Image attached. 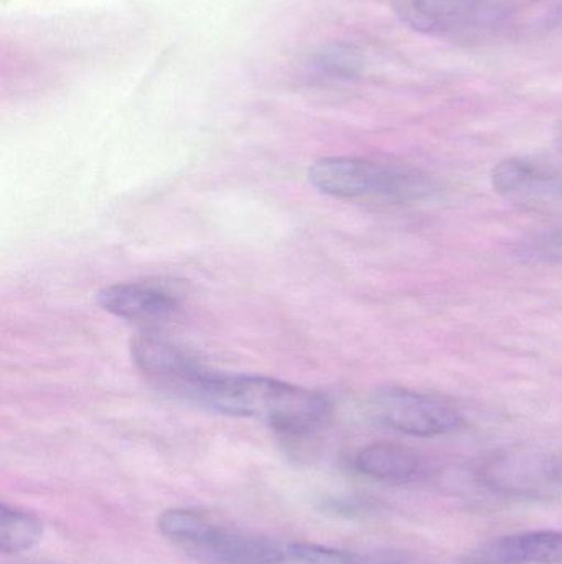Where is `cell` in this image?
<instances>
[{
	"mask_svg": "<svg viewBox=\"0 0 562 564\" xmlns=\"http://www.w3.org/2000/svg\"><path fill=\"white\" fill-rule=\"evenodd\" d=\"M184 400L230 416L256 417L287 436H306L329 420V400L316 391L253 375L198 371Z\"/></svg>",
	"mask_w": 562,
	"mask_h": 564,
	"instance_id": "cell-1",
	"label": "cell"
},
{
	"mask_svg": "<svg viewBox=\"0 0 562 564\" xmlns=\"http://www.w3.org/2000/svg\"><path fill=\"white\" fill-rule=\"evenodd\" d=\"M309 178L313 187L333 197L392 204L425 200L438 188L434 178L419 169L353 158L320 159L310 167Z\"/></svg>",
	"mask_w": 562,
	"mask_h": 564,
	"instance_id": "cell-2",
	"label": "cell"
},
{
	"mask_svg": "<svg viewBox=\"0 0 562 564\" xmlns=\"http://www.w3.org/2000/svg\"><path fill=\"white\" fill-rule=\"evenodd\" d=\"M158 529L165 539L205 564H267L276 542L236 532L203 513L184 509L162 513Z\"/></svg>",
	"mask_w": 562,
	"mask_h": 564,
	"instance_id": "cell-3",
	"label": "cell"
},
{
	"mask_svg": "<svg viewBox=\"0 0 562 564\" xmlns=\"http://www.w3.org/2000/svg\"><path fill=\"white\" fill-rule=\"evenodd\" d=\"M507 10L500 0H396V13L406 25L451 39L505 32Z\"/></svg>",
	"mask_w": 562,
	"mask_h": 564,
	"instance_id": "cell-4",
	"label": "cell"
},
{
	"mask_svg": "<svg viewBox=\"0 0 562 564\" xmlns=\"http://www.w3.org/2000/svg\"><path fill=\"white\" fill-rule=\"evenodd\" d=\"M481 479L505 497L553 499L562 496V457L537 451H504L485 460Z\"/></svg>",
	"mask_w": 562,
	"mask_h": 564,
	"instance_id": "cell-5",
	"label": "cell"
},
{
	"mask_svg": "<svg viewBox=\"0 0 562 564\" xmlns=\"http://www.w3.org/2000/svg\"><path fill=\"white\" fill-rule=\"evenodd\" d=\"M375 423L416 437L454 433L464 426V416L451 404L405 388H385L368 401Z\"/></svg>",
	"mask_w": 562,
	"mask_h": 564,
	"instance_id": "cell-6",
	"label": "cell"
},
{
	"mask_svg": "<svg viewBox=\"0 0 562 564\" xmlns=\"http://www.w3.org/2000/svg\"><path fill=\"white\" fill-rule=\"evenodd\" d=\"M492 184L502 197L525 207L562 204V174L527 159L495 165Z\"/></svg>",
	"mask_w": 562,
	"mask_h": 564,
	"instance_id": "cell-7",
	"label": "cell"
},
{
	"mask_svg": "<svg viewBox=\"0 0 562 564\" xmlns=\"http://www.w3.org/2000/svg\"><path fill=\"white\" fill-rule=\"evenodd\" d=\"M98 302L109 314L141 324L165 321L178 308V299L174 292L151 282L108 285L99 291Z\"/></svg>",
	"mask_w": 562,
	"mask_h": 564,
	"instance_id": "cell-8",
	"label": "cell"
},
{
	"mask_svg": "<svg viewBox=\"0 0 562 564\" xmlns=\"http://www.w3.org/2000/svg\"><path fill=\"white\" fill-rule=\"evenodd\" d=\"M474 564H562L561 532H527L482 546Z\"/></svg>",
	"mask_w": 562,
	"mask_h": 564,
	"instance_id": "cell-9",
	"label": "cell"
},
{
	"mask_svg": "<svg viewBox=\"0 0 562 564\" xmlns=\"http://www.w3.org/2000/svg\"><path fill=\"white\" fill-rule=\"evenodd\" d=\"M355 467L363 476L379 482H418L428 474V464L415 451L398 444L376 443L363 447L355 457Z\"/></svg>",
	"mask_w": 562,
	"mask_h": 564,
	"instance_id": "cell-10",
	"label": "cell"
},
{
	"mask_svg": "<svg viewBox=\"0 0 562 564\" xmlns=\"http://www.w3.org/2000/svg\"><path fill=\"white\" fill-rule=\"evenodd\" d=\"M511 257L527 267L562 264V227L541 228L514 241Z\"/></svg>",
	"mask_w": 562,
	"mask_h": 564,
	"instance_id": "cell-11",
	"label": "cell"
},
{
	"mask_svg": "<svg viewBox=\"0 0 562 564\" xmlns=\"http://www.w3.org/2000/svg\"><path fill=\"white\" fill-rule=\"evenodd\" d=\"M43 523L32 513L3 503L0 509V549L3 553H22L42 539Z\"/></svg>",
	"mask_w": 562,
	"mask_h": 564,
	"instance_id": "cell-12",
	"label": "cell"
},
{
	"mask_svg": "<svg viewBox=\"0 0 562 564\" xmlns=\"http://www.w3.org/2000/svg\"><path fill=\"white\" fill-rule=\"evenodd\" d=\"M267 564H356L352 556L310 543H274Z\"/></svg>",
	"mask_w": 562,
	"mask_h": 564,
	"instance_id": "cell-13",
	"label": "cell"
},
{
	"mask_svg": "<svg viewBox=\"0 0 562 564\" xmlns=\"http://www.w3.org/2000/svg\"><path fill=\"white\" fill-rule=\"evenodd\" d=\"M376 564H415V563L405 562V560H385V562L376 563Z\"/></svg>",
	"mask_w": 562,
	"mask_h": 564,
	"instance_id": "cell-14",
	"label": "cell"
},
{
	"mask_svg": "<svg viewBox=\"0 0 562 564\" xmlns=\"http://www.w3.org/2000/svg\"><path fill=\"white\" fill-rule=\"evenodd\" d=\"M560 142H561V148H562V131H561V135H560Z\"/></svg>",
	"mask_w": 562,
	"mask_h": 564,
	"instance_id": "cell-15",
	"label": "cell"
}]
</instances>
